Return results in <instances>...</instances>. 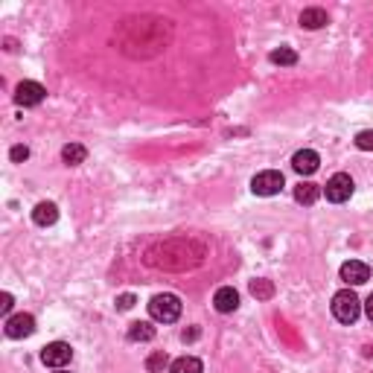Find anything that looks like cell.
<instances>
[{
    "label": "cell",
    "mask_w": 373,
    "mask_h": 373,
    "mask_svg": "<svg viewBox=\"0 0 373 373\" xmlns=\"http://www.w3.org/2000/svg\"><path fill=\"white\" fill-rule=\"evenodd\" d=\"M155 338V327L149 321H135L128 327V341H152Z\"/></svg>",
    "instance_id": "16"
},
{
    "label": "cell",
    "mask_w": 373,
    "mask_h": 373,
    "mask_svg": "<svg viewBox=\"0 0 373 373\" xmlns=\"http://www.w3.org/2000/svg\"><path fill=\"white\" fill-rule=\"evenodd\" d=\"M332 315H336L338 324H356L358 315H362V300L356 298L353 289H341L336 298H332Z\"/></svg>",
    "instance_id": "1"
},
{
    "label": "cell",
    "mask_w": 373,
    "mask_h": 373,
    "mask_svg": "<svg viewBox=\"0 0 373 373\" xmlns=\"http://www.w3.org/2000/svg\"><path fill=\"white\" fill-rule=\"evenodd\" d=\"M329 23V15L324 9H303L300 12V26H306V30H321V26Z\"/></svg>",
    "instance_id": "13"
},
{
    "label": "cell",
    "mask_w": 373,
    "mask_h": 373,
    "mask_svg": "<svg viewBox=\"0 0 373 373\" xmlns=\"http://www.w3.org/2000/svg\"><path fill=\"white\" fill-rule=\"evenodd\" d=\"M0 300H3V303H0V312L9 315V309H12V295H9V291H3V298H0Z\"/></svg>",
    "instance_id": "23"
},
{
    "label": "cell",
    "mask_w": 373,
    "mask_h": 373,
    "mask_svg": "<svg viewBox=\"0 0 373 373\" xmlns=\"http://www.w3.org/2000/svg\"><path fill=\"white\" fill-rule=\"evenodd\" d=\"M356 146H358V149H365V152H370L373 149V131H358Z\"/></svg>",
    "instance_id": "20"
},
{
    "label": "cell",
    "mask_w": 373,
    "mask_h": 373,
    "mask_svg": "<svg viewBox=\"0 0 373 373\" xmlns=\"http://www.w3.org/2000/svg\"><path fill=\"white\" fill-rule=\"evenodd\" d=\"M70 358H73V347L68 341H52L41 350V362L47 367H64V365H70Z\"/></svg>",
    "instance_id": "5"
},
{
    "label": "cell",
    "mask_w": 373,
    "mask_h": 373,
    "mask_svg": "<svg viewBox=\"0 0 373 373\" xmlns=\"http://www.w3.org/2000/svg\"><path fill=\"white\" fill-rule=\"evenodd\" d=\"M324 193H327V202H332V204H344V202H347V198L353 195V178L347 175V172H336V175L327 181Z\"/></svg>",
    "instance_id": "3"
},
{
    "label": "cell",
    "mask_w": 373,
    "mask_h": 373,
    "mask_svg": "<svg viewBox=\"0 0 373 373\" xmlns=\"http://www.w3.org/2000/svg\"><path fill=\"white\" fill-rule=\"evenodd\" d=\"M85 157H88V149L82 143H68L61 149V161L68 164V166H79V164H85Z\"/></svg>",
    "instance_id": "14"
},
{
    "label": "cell",
    "mask_w": 373,
    "mask_h": 373,
    "mask_svg": "<svg viewBox=\"0 0 373 373\" xmlns=\"http://www.w3.org/2000/svg\"><path fill=\"white\" fill-rule=\"evenodd\" d=\"M251 295L257 300H269L274 298V283L271 280H251Z\"/></svg>",
    "instance_id": "18"
},
{
    "label": "cell",
    "mask_w": 373,
    "mask_h": 373,
    "mask_svg": "<svg viewBox=\"0 0 373 373\" xmlns=\"http://www.w3.org/2000/svg\"><path fill=\"white\" fill-rule=\"evenodd\" d=\"M318 198H321V186L312 184V181H300L295 186V202L298 204H315Z\"/></svg>",
    "instance_id": "12"
},
{
    "label": "cell",
    "mask_w": 373,
    "mask_h": 373,
    "mask_svg": "<svg viewBox=\"0 0 373 373\" xmlns=\"http://www.w3.org/2000/svg\"><path fill=\"white\" fill-rule=\"evenodd\" d=\"M35 332V318L30 312H18L6 318V336L9 338H26Z\"/></svg>",
    "instance_id": "6"
},
{
    "label": "cell",
    "mask_w": 373,
    "mask_h": 373,
    "mask_svg": "<svg viewBox=\"0 0 373 373\" xmlns=\"http://www.w3.org/2000/svg\"><path fill=\"white\" fill-rule=\"evenodd\" d=\"M365 315H367L370 321H373V295H370V298L365 300Z\"/></svg>",
    "instance_id": "24"
},
{
    "label": "cell",
    "mask_w": 373,
    "mask_h": 373,
    "mask_svg": "<svg viewBox=\"0 0 373 373\" xmlns=\"http://www.w3.org/2000/svg\"><path fill=\"white\" fill-rule=\"evenodd\" d=\"M202 370H204V365H202V358H195V356H181L169 365V373H202Z\"/></svg>",
    "instance_id": "15"
},
{
    "label": "cell",
    "mask_w": 373,
    "mask_h": 373,
    "mask_svg": "<svg viewBox=\"0 0 373 373\" xmlns=\"http://www.w3.org/2000/svg\"><path fill=\"white\" fill-rule=\"evenodd\" d=\"M131 306H135V295H128V291H126V295H119V298H117V309H119V312L131 309Z\"/></svg>",
    "instance_id": "22"
},
{
    "label": "cell",
    "mask_w": 373,
    "mask_h": 373,
    "mask_svg": "<svg viewBox=\"0 0 373 373\" xmlns=\"http://www.w3.org/2000/svg\"><path fill=\"white\" fill-rule=\"evenodd\" d=\"M149 315H152V321H157V324L178 321V315H181V298L178 295H169V291H164V295H155L149 300Z\"/></svg>",
    "instance_id": "2"
},
{
    "label": "cell",
    "mask_w": 373,
    "mask_h": 373,
    "mask_svg": "<svg viewBox=\"0 0 373 373\" xmlns=\"http://www.w3.org/2000/svg\"><path fill=\"white\" fill-rule=\"evenodd\" d=\"M56 219H59V207L52 204V202L35 204V210H32V222H35V224H41V228H50V224H56Z\"/></svg>",
    "instance_id": "11"
},
{
    "label": "cell",
    "mask_w": 373,
    "mask_h": 373,
    "mask_svg": "<svg viewBox=\"0 0 373 373\" xmlns=\"http://www.w3.org/2000/svg\"><path fill=\"white\" fill-rule=\"evenodd\" d=\"M9 157H12L15 164H21V161H26V157H30V149H26V146H15V149L9 152Z\"/></svg>",
    "instance_id": "21"
},
{
    "label": "cell",
    "mask_w": 373,
    "mask_h": 373,
    "mask_svg": "<svg viewBox=\"0 0 373 373\" xmlns=\"http://www.w3.org/2000/svg\"><path fill=\"white\" fill-rule=\"evenodd\" d=\"M283 186H286V178H283V172H277V169H265V172H260V175H254V181H251L254 195H277Z\"/></svg>",
    "instance_id": "4"
},
{
    "label": "cell",
    "mask_w": 373,
    "mask_h": 373,
    "mask_svg": "<svg viewBox=\"0 0 373 373\" xmlns=\"http://www.w3.org/2000/svg\"><path fill=\"white\" fill-rule=\"evenodd\" d=\"M213 306H216V312L222 315H231L239 309V291L233 286H222L216 289V295H213Z\"/></svg>",
    "instance_id": "9"
},
{
    "label": "cell",
    "mask_w": 373,
    "mask_h": 373,
    "mask_svg": "<svg viewBox=\"0 0 373 373\" xmlns=\"http://www.w3.org/2000/svg\"><path fill=\"white\" fill-rule=\"evenodd\" d=\"M59 373H64V370H59Z\"/></svg>",
    "instance_id": "26"
},
{
    "label": "cell",
    "mask_w": 373,
    "mask_h": 373,
    "mask_svg": "<svg viewBox=\"0 0 373 373\" xmlns=\"http://www.w3.org/2000/svg\"><path fill=\"white\" fill-rule=\"evenodd\" d=\"M193 338H198V329H190V332H184V341H193Z\"/></svg>",
    "instance_id": "25"
},
{
    "label": "cell",
    "mask_w": 373,
    "mask_h": 373,
    "mask_svg": "<svg viewBox=\"0 0 373 373\" xmlns=\"http://www.w3.org/2000/svg\"><path fill=\"white\" fill-rule=\"evenodd\" d=\"M341 280L347 286H362L370 280V265L362 262V260H347L341 265Z\"/></svg>",
    "instance_id": "7"
},
{
    "label": "cell",
    "mask_w": 373,
    "mask_h": 373,
    "mask_svg": "<svg viewBox=\"0 0 373 373\" xmlns=\"http://www.w3.org/2000/svg\"><path fill=\"white\" fill-rule=\"evenodd\" d=\"M166 365H169V358H166L164 350H157V353H152L149 358H146V370H149V373H164Z\"/></svg>",
    "instance_id": "19"
},
{
    "label": "cell",
    "mask_w": 373,
    "mask_h": 373,
    "mask_svg": "<svg viewBox=\"0 0 373 373\" xmlns=\"http://www.w3.org/2000/svg\"><path fill=\"white\" fill-rule=\"evenodd\" d=\"M271 64H280V68H291V64H298V52L291 50V47H280L271 52Z\"/></svg>",
    "instance_id": "17"
},
{
    "label": "cell",
    "mask_w": 373,
    "mask_h": 373,
    "mask_svg": "<svg viewBox=\"0 0 373 373\" xmlns=\"http://www.w3.org/2000/svg\"><path fill=\"white\" fill-rule=\"evenodd\" d=\"M44 97H47V88H44V85H38V82H21V85L15 88V102L23 105V108L44 102Z\"/></svg>",
    "instance_id": "8"
},
{
    "label": "cell",
    "mask_w": 373,
    "mask_h": 373,
    "mask_svg": "<svg viewBox=\"0 0 373 373\" xmlns=\"http://www.w3.org/2000/svg\"><path fill=\"white\" fill-rule=\"evenodd\" d=\"M291 166H295V172H300V175H312V172H318V166H321V157L312 149H300L291 157Z\"/></svg>",
    "instance_id": "10"
}]
</instances>
